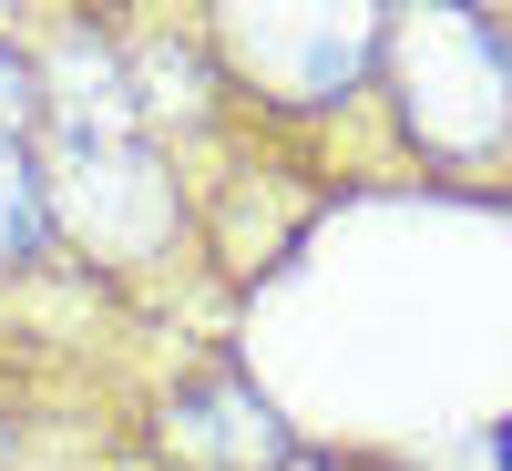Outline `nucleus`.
Masks as SVG:
<instances>
[{
    "label": "nucleus",
    "mask_w": 512,
    "mask_h": 471,
    "mask_svg": "<svg viewBox=\"0 0 512 471\" xmlns=\"http://www.w3.org/2000/svg\"><path fill=\"white\" fill-rule=\"evenodd\" d=\"M236 52L246 72L287 103H328L338 82L369 62V21H338V11H246L236 21Z\"/></svg>",
    "instance_id": "obj_2"
},
{
    "label": "nucleus",
    "mask_w": 512,
    "mask_h": 471,
    "mask_svg": "<svg viewBox=\"0 0 512 471\" xmlns=\"http://www.w3.org/2000/svg\"><path fill=\"white\" fill-rule=\"evenodd\" d=\"M41 236H52L41 175H31V154H21V144H0V267H11V256H31Z\"/></svg>",
    "instance_id": "obj_4"
},
{
    "label": "nucleus",
    "mask_w": 512,
    "mask_h": 471,
    "mask_svg": "<svg viewBox=\"0 0 512 471\" xmlns=\"http://www.w3.org/2000/svg\"><path fill=\"white\" fill-rule=\"evenodd\" d=\"M164 431H175V451H185V461H216V471H267V461H287L277 410L256 400L246 379H205V390H185Z\"/></svg>",
    "instance_id": "obj_3"
},
{
    "label": "nucleus",
    "mask_w": 512,
    "mask_h": 471,
    "mask_svg": "<svg viewBox=\"0 0 512 471\" xmlns=\"http://www.w3.org/2000/svg\"><path fill=\"white\" fill-rule=\"evenodd\" d=\"M492 461H502V471H512V431H502V441H492Z\"/></svg>",
    "instance_id": "obj_6"
},
{
    "label": "nucleus",
    "mask_w": 512,
    "mask_h": 471,
    "mask_svg": "<svg viewBox=\"0 0 512 471\" xmlns=\"http://www.w3.org/2000/svg\"><path fill=\"white\" fill-rule=\"evenodd\" d=\"M400 82H410V134L441 154H482L512 123V52L472 11H420L400 21Z\"/></svg>",
    "instance_id": "obj_1"
},
{
    "label": "nucleus",
    "mask_w": 512,
    "mask_h": 471,
    "mask_svg": "<svg viewBox=\"0 0 512 471\" xmlns=\"http://www.w3.org/2000/svg\"><path fill=\"white\" fill-rule=\"evenodd\" d=\"M31 103H41V72L11 52V41H0V144H11L21 123H31Z\"/></svg>",
    "instance_id": "obj_5"
}]
</instances>
